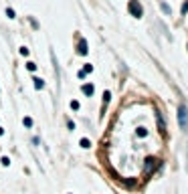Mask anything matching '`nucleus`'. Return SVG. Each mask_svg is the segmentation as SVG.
I'll return each instance as SVG.
<instances>
[{
    "label": "nucleus",
    "mask_w": 188,
    "mask_h": 194,
    "mask_svg": "<svg viewBox=\"0 0 188 194\" xmlns=\"http://www.w3.org/2000/svg\"><path fill=\"white\" fill-rule=\"evenodd\" d=\"M127 10H130V14L134 18H142V14H144V8L140 4V0H130L127 2Z\"/></svg>",
    "instance_id": "1"
},
{
    "label": "nucleus",
    "mask_w": 188,
    "mask_h": 194,
    "mask_svg": "<svg viewBox=\"0 0 188 194\" xmlns=\"http://www.w3.org/2000/svg\"><path fill=\"white\" fill-rule=\"evenodd\" d=\"M178 123H180L182 129H188V109L184 103L178 105Z\"/></svg>",
    "instance_id": "2"
},
{
    "label": "nucleus",
    "mask_w": 188,
    "mask_h": 194,
    "mask_svg": "<svg viewBox=\"0 0 188 194\" xmlns=\"http://www.w3.org/2000/svg\"><path fill=\"white\" fill-rule=\"evenodd\" d=\"M156 164H158L156 158H148V160H146V172H148V174H150L154 168H156Z\"/></svg>",
    "instance_id": "3"
},
{
    "label": "nucleus",
    "mask_w": 188,
    "mask_h": 194,
    "mask_svg": "<svg viewBox=\"0 0 188 194\" xmlns=\"http://www.w3.org/2000/svg\"><path fill=\"white\" fill-rule=\"evenodd\" d=\"M79 53L87 55V42H85V38H81V42H79Z\"/></svg>",
    "instance_id": "4"
},
{
    "label": "nucleus",
    "mask_w": 188,
    "mask_h": 194,
    "mask_svg": "<svg viewBox=\"0 0 188 194\" xmlns=\"http://www.w3.org/2000/svg\"><path fill=\"white\" fill-rule=\"evenodd\" d=\"M83 93H85V95H91V93H93V85L91 83L83 85Z\"/></svg>",
    "instance_id": "5"
},
{
    "label": "nucleus",
    "mask_w": 188,
    "mask_h": 194,
    "mask_svg": "<svg viewBox=\"0 0 188 194\" xmlns=\"http://www.w3.org/2000/svg\"><path fill=\"white\" fill-rule=\"evenodd\" d=\"M79 144H81V148H89V146H91V142H89L87 137H83V140H81Z\"/></svg>",
    "instance_id": "6"
},
{
    "label": "nucleus",
    "mask_w": 188,
    "mask_h": 194,
    "mask_svg": "<svg viewBox=\"0 0 188 194\" xmlns=\"http://www.w3.org/2000/svg\"><path fill=\"white\" fill-rule=\"evenodd\" d=\"M35 87H37V89H42V87H45L42 79H38V77H37V79H35Z\"/></svg>",
    "instance_id": "7"
},
{
    "label": "nucleus",
    "mask_w": 188,
    "mask_h": 194,
    "mask_svg": "<svg viewBox=\"0 0 188 194\" xmlns=\"http://www.w3.org/2000/svg\"><path fill=\"white\" fill-rule=\"evenodd\" d=\"M22 123H24V127H31V126H32V119H31V117H24Z\"/></svg>",
    "instance_id": "8"
},
{
    "label": "nucleus",
    "mask_w": 188,
    "mask_h": 194,
    "mask_svg": "<svg viewBox=\"0 0 188 194\" xmlns=\"http://www.w3.org/2000/svg\"><path fill=\"white\" fill-rule=\"evenodd\" d=\"M138 136H140V137L148 136V129H144V127H138Z\"/></svg>",
    "instance_id": "9"
},
{
    "label": "nucleus",
    "mask_w": 188,
    "mask_h": 194,
    "mask_svg": "<svg viewBox=\"0 0 188 194\" xmlns=\"http://www.w3.org/2000/svg\"><path fill=\"white\" fill-rule=\"evenodd\" d=\"M27 69H28V71H37V65L31 61V63H27Z\"/></svg>",
    "instance_id": "10"
},
{
    "label": "nucleus",
    "mask_w": 188,
    "mask_h": 194,
    "mask_svg": "<svg viewBox=\"0 0 188 194\" xmlns=\"http://www.w3.org/2000/svg\"><path fill=\"white\" fill-rule=\"evenodd\" d=\"M109 99H111V93L105 91V93H103V101H105V103H109Z\"/></svg>",
    "instance_id": "11"
},
{
    "label": "nucleus",
    "mask_w": 188,
    "mask_h": 194,
    "mask_svg": "<svg viewBox=\"0 0 188 194\" xmlns=\"http://www.w3.org/2000/svg\"><path fill=\"white\" fill-rule=\"evenodd\" d=\"M6 16L8 18H14V10H12V8H6Z\"/></svg>",
    "instance_id": "12"
},
{
    "label": "nucleus",
    "mask_w": 188,
    "mask_h": 194,
    "mask_svg": "<svg viewBox=\"0 0 188 194\" xmlns=\"http://www.w3.org/2000/svg\"><path fill=\"white\" fill-rule=\"evenodd\" d=\"M162 10H164L166 14H170V6H168V4H164V2H162Z\"/></svg>",
    "instance_id": "13"
},
{
    "label": "nucleus",
    "mask_w": 188,
    "mask_h": 194,
    "mask_svg": "<svg viewBox=\"0 0 188 194\" xmlns=\"http://www.w3.org/2000/svg\"><path fill=\"white\" fill-rule=\"evenodd\" d=\"M91 71H93V65H85V71H83L85 75H87V73H91Z\"/></svg>",
    "instance_id": "14"
},
{
    "label": "nucleus",
    "mask_w": 188,
    "mask_h": 194,
    "mask_svg": "<svg viewBox=\"0 0 188 194\" xmlns=\"http://www.w3.org/2000/svg\"><path fill=\"white\" fill-rule=\"evenodd\" d=\"M71 109H75V111L79 109V101H71Z\"/></svg>",
    "instance_id": "15"
},
{
    "label": "nucleus",
    "mask_w": 188,
    "mask_h": 194,
    "mask_svg": "<svg viewBox=\"0 0 188 194\" xmlns=\"http://www.w3.org/2000/svg\"><path fill=\"white\" fill-rule=\"evenodd\" d=\"M186 12H188V0L184 2V6H182V14H186Z\"/></svg>",
    "instance_id": "16"
},
{
    "label": "nucleus",
    "mask_w": 188,
    "mask_h": 194,
    "mask_svg": "<svg viewBox=\"0 0 188 194\" xmlns=\"http://www.w3.org/2000/svg\"><path fill=\"white\" fill-rule=\"evenodd\" d=\"M2 133H4V129H2V127H0V136H2Z\"/></svg>",
    "instance_id": "17"
}]
</instances>
